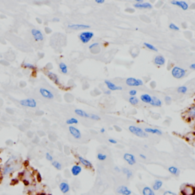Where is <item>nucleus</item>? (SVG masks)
<instances>
[{"label":"nucleus","mask_w":195,"mask_h":195,"mask_svg":"<svg viewBox=\"0 0 195 195\" xmlns=\"http://www.w3.org/2000/svg\"><path fill=\"white\" fill-rule=\"evenodd\" d=\"M59 67H60V70L62 73H63V74L67 73V72H68V68H67V66L66 65V63L61 62V63L59 64Z\"/></svg>","instance_id":"nucleus-30"},{"label":"nucleus","mask_w":195,"mask_h":195,"mask_svg":"<svg viewBox=\"0 0 195 195\" xmlns=\"http://www.w3.org/2000/svg\"><path fill=\"white\" fill-rule=\"evenodd\" d=\"M123 158H124V160L127 162V164L130 165V166H134V165H135L136 163H137V159H136V157L134 156V155L131 153H128V152H127V153H125L124 155Z\"/></svg>","instance_id":"nucleus-8"},{"label":"nucleus","mask_w":195,"mask_h":195,"mask_svg":"<svg viewBox=\"0 0 195 195\" xmlns=\"http://www.w3.org/2000/svg\"><path fill=\"white\" fill-rule=\"evenodd\" d=\"M59 189L61 191L62 194H67V193L70 192V184H69L68 182H66V181H62V182H60V184H59Z\"/></svg>","instance_id":"nucleus-12"},{"label":"nucleus","mask_w":195,"mask_h":195,"mask_svg":"<svg viewBox=\"0 0 195 195\" xmlns=\"http://www.w3.org/2000/svg\"><path fill=\"white\" fill-rule=\"evenodd\" d=\"M105 85H107L108 90H110L111 92V91H117V90H122L123 89V88L121 86L117 85L116 84L113 83L112 82L109 81V80H105Z\"/></svg>","instance_id":"nucleus-16"},{"label":"nucleus","mask_w":195,"mask_h":195,"mask_svg":"<svg viewBox=\"0 0 195 195\" xmlns=\"http://www.w3.org/2000/svg\"><path fill=\"white\" fill-rule=\"evenodd\" d=\"M154 63L156 65L159 66H163L166 63V59L165 57L162 56V55H157L156 57L154 58Z\"/></svg>","instance_id":"nucleus-19"},{"label":"nucleus","mask_w":195,"mask_h":195,"mask_svg":"<svg viewBox=\"0 0 195 195\" xmlns=\"http://www.w3.org/2000/svg\"><path fill=\"white\" fill-rule=\"evenodd\" d=\"M165 102H166V103L167 104V105H170V104L171 103V97H169V96L165 97Z\"/></svg>","instance_id":"nucleus-43"},{"label":"nucleus","mask_w":195,"mask_h":195,"mask_svg":"<svg viewBox=\"0 0 195 195\" xmlns=\"http://www.w3.org/2000/svg\"><path fill=\"white\" fill-rule=\"evenodd\" d=\"M177 92L180 94H186V92H188V88L185 85H181V86L178 88Z\"/></svg>","instance_id":"nucleus-34"},{"label":"nucleus","mask_w":195,"mask_h":195,"mask_svg":"<svg viewBox=\"0 0 195 195\" xmlns=\"http://www.w3.org/2000/svg\"><path fill=\"white\" fill-rule=\"evenodd\" d=\"M143 0H137V3H143Z\"/></svg>","instance_id":"nucleus-53"},{"label":"nucleus","mask_w":195,"mask_h":195,"mask_svg":"<svg viewBox=\"0 0 195 195\" xmlns=\"http://www.w3.org/2000/svg\"><path fill=\"white\" fill-rule=\"evenodd\" d=\"M78 123H79V120H77L76 118H74V117H72V118L68 119V120H66V124L70 126L73 125V124H77Z\"/></svg>","instance_id":"nucleus-35"},{"label":"nucleus","mask_w":195,"mask_h":195,"mask_svg":"<svg viewBox=\"0 0 195 195\" xmlns=\"http://www.w3.org/2000/svg\"><path fill=\"white\" fill-rule=\"evenodd\" d=\"M96 47H99V43H94L92 44H91L89 46V49L90 50H92V49H95Z\"/></svg>","instance_id":"nucleus-45"},{"label":"nucleus","mask_w":195,"mask_h":195,"mask_svg":"<svg viewBox=\"0 0 195 195\" xmlns=\"http://www.w3.org/2000/svg\"><path fill=\"white\" fill-rule=\"evenodd\" d=\"M94 33L92 31H82L79 35V38L82 43H88L93 38Z\"/></svg>","instance_id":"nucleus-3"},{"label":"nucleus","mask_w":195,"mask_h":195,"mask_svg":"<svg viewBox=\"0 0 195 195\" xmlns=\"http://www.w3.org/2000/svg\"><path fill=\"white\" fill-rule=\"evenodd\" d=\"M40 93L43 98L47 99H53L54 98V95L53 94V92L51 91L48 90V88H41L39 90Z\"/></svg>","instance_id":"nucleus-13"},{"label":"nucleus","mask_w":195,"mask_h":195,"mask_svg":"<svg viewBox=\"0 0 195 195\" xmlns=\"http://www.w3.org/2000/svg\"><path fill=\"white\" fill-rule=\"evenodd\" d=\"M188 115H189V117L195 118V105L192 106V107L188 110Z\"/></svg>","instance_id":"nucleus-36"},{"label":"nucleus","mask_w":195,"mask_h":195,"mask_svg":"<svg viewBox=\"0 0 195 195\" xmlns=\"http://www.w3.org/2000/svg\"><path fill=\"white\" fill-rule=\"evenodd\" d=\"M162 185H163V182L162 180L156 179V180H155L153 184H152V188L154 191H159V190L162 188Z\"/></svg>","instance_id":"nucleus-20"},{"label":"nucleus","mask_w":195,"mask_h":195,"mask_svg":"<svg viewBox=\"0 0 195 195\" xmlns=\"http://www.w3.org/2000/svg\"><path fill=\"white\" fill-rule=\"evenodd\" d=\"M171 4L174 5V6H179V7L181 8L182 10H184V11H186V10H188V8H189V5H188V3L185 1L172 0V1H171Z\"/></svg>","instance_id":"nucleus-9"},{"label":"nucleus","mask_w":195,"mask_h":195,"mask_svg":"<svg viewBox=\"0 0 195 195\" xmlns=\"http://www.w3.org/2000/svg\"><path fill=\"white\" fill-rule=\"evenodd\" d=\"M169 28H170L171 30H172V31H179V27H178L176 25H175L174 23H171V24L169 25Z\"/></svg>","instance_id":"nucleus-39"},{"label":"nucleus","mask_w":195,"mask_h":195,"mask_svg":"<svg viewBox=\"0 0 195 195\" xmlns=\"http://www.w3.org/2000/svg\"><path fill=\"white\" fill-rule=\"evenodd\" d=\"M31 34H32L34 39L36 41L41 42L43 40V34H42L41 31H39V30L34 29H34H32L31 31Z\"/></svg>","instance_id":"nucleus-11"},{"label":"nucleus","mask_w":195,"mask_h":195,"mask_svg":"<svg viewBox=\"0 0 195 195\" xmlns=\"http://www.w3.org/2000/svg\"><path fill=\"white\" fill-rule=\"evenodd\" d=\"M181 195H195V188L193 185L185 184L181 188Z\"/></svg>","instance_id":"nucleus-5"},{"label":"nucleus","mask_w":195,"mask_h":195,"mask_svg":"<svg viewBox=\"0 0 195 195\" xmlns=\"http://www.w3.org/2000/svg\"><path fill=\"white\" fill-rule=\"evenodd\" d=\"M105 0H95V2L98 4H103V3H105Z\"/></svg>","instance_id":"nucleus-47"},{"label":"nucleus","mask_w":195,"mask_h":195,"mask_svg":"<svg viewBox=\"0 0 195 195\" xmlns=\"http://www.w3.org/2000/svg\"><path fill=\"white\" fill-rule=\"evenodd\" d=\"M21 105L28 107H36L37 102L34 98H25L20 101Z\"/></svg>","instance_id":"nucleus-6"},{"label":"nucleus","mask_w":195,"mask_h":195,"mask_svg":"<svg viewBox=\"0 0 195 195\" xmlns=\"http://www.w3.org/2000/svg\"><path fill=\"white\" fill-rule=\"evenodd\" d=\"M52 166H53V167L57 169V170H59V171L61 170L62 168H63L61 163H60V162H58V161H53V162H52Z\"/></svg>","instance_id":"nucleus-31"},{"label":"nucleus","mask_w":195,"mask_h":195,"mask_svg":"<svg viewBox=\"0 0 195 195\" xmlns=\"http://www.w3.org/2000/svg\"><path fill=\"white\" fill-rule=\"evenodd\" d=\"M90 118L94 120H100V119H101L98 115H97V114H90Z\"/></svg>","instance_id":"nucleus-40"},{"label":"nucleus","mask_w":195,"mask_h":195,"mask_svg":"<svg viewBox=\"0 0 195 195\" xmlns=\"http://www.w3.org/2000/svg\"><path fill=\"white\" fill-rule=\"evenodd\" d=\"M23 66H24L25 68L31 69V70H35V69H36V67H35V66H34V65H32V64H31V63H23Z\"/></svg>","instance_id":"nucleus-38"},{"label":"nucleus","mask_w":195,"mask_h":195,"mask_svg":"<svg viewBox=\"0 0 195 195\" xmlns=\"http://www.w3.org/2000/svg\"><path fill=\"white\" fill-rule=\"evenodd\" d=\"M69 131H70V134H71L75 139H81L82 137L81 132H80V130H79L78 128L73 127V126H70V127H69Z\"/></svg>","instance_id":"nucleus-10"},{"label":"nucleus","mask_w":195,"mask_h":195,"mask_svg":"<svg viewBox=\"0 0 195 195\" xmlns=\"http://www.w3.org/2000/svg\"><path fill=\"white\" fill-rule=\"evenodd\" d=\"M140 100L143 102H145V103L150 104L152 102V96L149 94H143L140 96Z\"/></svg>","instance_id":"nucleus-27"},{"label":"nucleus","mask_w":195,"mask_h":195,"mask_svg":"<svg viewBox=\"0 0 195 195\" xmlns=\"http://www.w3.org/2000/svg\"><path fill=\"white\" fill-rule=\"evenodd\" d=\"M100 132L102 133V134H104V133L105 132V128H101Z\"/></svg>","instance_id":"nucleus-52"},{"label":"nucleus","mask_w":195,"mask_h":195,"mask_svg":"<svg viewBox=\"0 0 195 195\" xmlns=\"http://www.w3.org/2000/svg\"><path fill=\"white\" fill-rule=\"evenodd\" d=\"M68 28L74 30V31H79V30H85L90 28V26L88 25L82 24H71L68 25Z\"/></svg>","instance_id":"nucleus-14"},{"label":"nucleus","mask_w":195,"mask_h":195,"mask_svg":"<svg viewBox=\"0 0 195 195\" xmlns=\"http://www.w3.org/2000/svg\"><path fill=\"white\" fill-rule=\"evenodd\" d=\"M139 157H140L141 159H146V156L143 154H139Z\"/></svg>","instance_id":"nucleus-50"},{"label":"nucleus","mask_w":195,"mask_h":195,"mask_svg":"<svg viewBox=\"0 0 195 195\" xmlns=\"http://www.w3.org/2000/svg\"><path fill=\"white\" fill-rule=\"evenodd\" d=\"M108 142L111 143H112V144H117V141L114 139H109Z\"/></svg>","instance_id":"nucleus-46"},{"label":"nucleus","mask_w":195,"mask_h":195,"mask_svg":"<svg viewBox=\"0 0 195 195\" xmlns=\"http://www.w3.org/2000/svg\"><path fill=\"white\" fill-rule=\"evenodd\" d=\"M143 45H144V47H145L146 48L149 49V50H152V51H155V52H158V49L156 48V47H154L152 44H151V43H143Z\"/></svg>","instance_id":"nucleus-32"},{"label":"nucleus","mask_w":195,"mask_h":195,"mask_svg":"<svg viewBox=\"0 0 195 195\" xmlns=\"http://www.w3.org/2000/svg\"><path fill=\"white\" fill-rule=\"evenodd\" d=\"M105 94H106V95H111V92L110 90L105 91Z\"/></svg>","instance_id":"nucleus-51"},{"label":"nucleus","mask_w":195,"mask_h":195,"mask_svg":"<svg viewBox=\"0 0 195 195\" xmlns=\"http://www.w3.org/2000/svg\"><path fill=\"white\" fill-rule=\"evenodd\" d=\"M168 171H169L170 174L173 175L175 176H179L180 175V169L179 168L175 167V166H170V167H169V169H168Z\"/></svg>","instance_id":"nucleus-26"},{"label":"nucleus","mask_w":195,"mask_h":195,"mask_svg":"<svg viewBox=\"0 0 195 195\" xmlns=\"http://www.w3.org/2000/svg\"><path fill=\"white\" fill-rule=\"evenodd\" d=\"M75 113L78 116H79V117H85V118H90V114L86 113V112L84 111L83 110H81V109H75Z\"/></svg>","instance_id":"nucleus-25"},{"label":"nucleus","mask_w":195,"mask_h":195,"mask_svg":"<svg viewBox=\"0 0 195 195\" xmlns=\"http://www.w3.org/2000/svg\"><path fill=\"white\" fill-rule=\"evenodd\" d=\"M134 8H139V9H151L152 8V6L151 3L147 2H143V3H134Z\"/></svg>","instance_id":"nucleus-15"},{"label":"nucleus","mask_w":195,"mask_h":195,"mask_svg":"<svg viewBox=\"0 0 195 195\" xmlns=\"http://www.w3.org/2000/svg\"><path fill=\"white\" fill-rule=\"evenodd\" d=\"M121 171L123 174L127 177V179H130L133 177V171L130 169H127V168H123L121 169Z\"/></svg>","instance_id":"nucleus-29"},{"label":"nucleus","mask_w":195,"mask_h":195,"mask_svg":"<svg viewBox=\"0 0 195 195\" xmlns=\"http://www.w3.org/2000/svg\"><path fill=\"white\" fill-rule=\"evenodd\" d=\"M97 159H98L99 161H105L107 159V155L99 152V153H98L97 155Z\"/></svg>","instance_id":"nucleus-37"},{"label":"nucleus","mask_w":195,"mask_h":195,"mask_svg":"<svg viewBox=\"0 0 195 195\" xmlns=\"http://www.w3.org/2000/svg\"><path fill=\"white\" fill-rule=\"evenodd\" d=\"M144 131L147 134H156V135H162V132L159 129L156 128H150V127H146V128L144 129Z\"/></svg>","instance_id":"nucleus-21"},{"label":"nucleus","mask_w":195,"mask_h":195,"mask_svg":"<svg viewBox=\"0 0 195 195\" xmlns=\"http://www.w3.org/2000/svg\"><path fill=\"white\" fill-rule=\"evenodd\" d=\"M128 129L130 132L132 133L133 134L139 137H141V138H146V137H148V134L140 127H136V126H130Z\"/></svg>","instance_id":"nucleus-2"},{"label":"nucleus","mask_w":195,"mask_h":195,"mask_svg":"<svg viewBox=\"0 0 195 195\" xmlns=\"http://www.w3.org/2000/svg\"><path fill=\"white\" fill-rule=\"evenodd\" d=\"M126 84L130 87H138L143 85V82L139 79H136L134 77H129L126 79Z\"/></svg>","instance_id":"nucleus-4"},{"label":"nucleus","mask_w":195,"mask_h":195,"mask_svg":"<svg viewBox=\"0 0 195 195\" xmlns=\"http://www.w3.org/2000/svg\"><path fill=\"white\" fill-rule=\"evenodd\" d=\"M78 160H79V162L80 164L82 165L83 166H85V167L88 168V169H91V168L93 167V165H92V163L89 160H88V159H85L84 157H82V156H79Z\"/></svg>","instance_id":"nucleus-17"},{"label":"nucleus","mask_w":195,"mask_h":195,"mask_svg":"<svg viewBox=\"0 0 195 195\" xmlns=\"http://www.w3.org/2000/svg\"><path fill=\"white\" fill-rule=\"evenodd\" d=\"M48 76L49 77V79H51L52 81L54 82L55 84L60 83V79H59L58 76H57V75L55 73L49 71L48 73Z\"/></svg>","instance_id":"nucleus-24"},{"label":"nucleus","mask_w":195,"mask_h":195,"mask_svg":"<svg viewBox=\"0 0 195 195\" xmlns=\"http://www.w3.org/2000/svg\"><path fill=\"white\" fill-rule=\"evenodd\" d=\"M45 156H46V159L48 161H49V162H53V157L51 156L49 152H47L46 155H45Z\"/></svg>","instance_id":"nucleus-41"},{"label":"nucleus","mask_w":195,"mask_h":195,"mask_svg":"<svg viewBox=\"0 0 195 195\" xmlns=\"http://www.w3.org/2000/svg\"><path fill=\"white\" fill-rule=\"evenodd\" d=\"M82 168L79 165H74L71 168V174L73 176H78L82 172Z\"/></svg>","instance_id":"nucleus-18"},{"label":"nucleus","mask_w":195,"mask_h":195,"mask_svg":"<svg viewBox=\"0 0 195 195\" xmlns=\"http://www.w3.org/2000/svg\"><path fill=\"white\" fill-rule=\"evenodd\" d=\"M116 192L117 194L120 195H131L132 194V191L128 187L125 185H120L116 189Z\"/></svg>","instance_id":"nucleus-7"},{"label":"nucleus","mask_w":195,"mask_h":195,"mask_svg":"<svg viewBox=\"0 0 195 195\" xmlns=\"http://www.w3.org/2000/svg\"><path fill=\"white\" fill-rule=\"evenodd\" d=\"M171 75L174 78L177 79H180L185 76L186 71L183 68L179 66H174L171 70Z\"/></svg>","instance_id":"nucleus-1"},{"label":"nucleus","mask_w":195,"mask_h":195,"mask_svg":"<svg viewBox=\"0 0 195 195\" xmlns=\"http://www.w3.org/2000/svg\"><path fill=\"white\" fill-rule=\"evenodd\" d=\"M151 105L155 106V107H161L162 105V101L160 100L159 98H158L157 97H152V102L150 103Z\"/></svg>","instance_id":"nucleus-28"},{"label":"nucleus","mask_w":195,"mask_h":195,"mask_svg":"<svg viewBox=\"0 0 195 195\" xmlns=\"http://www.w3.org/2000/svg\"><path fill=\"white\" fill-rule=\"evenodd\" d=\"M127 11H132V12H134V9H130V8H127Z\"/></svg>","instance_id":"nucleus-54"},{"label":"nucleus","mask_w":195,"mask_h":195,"mask_svg":"<svg viewBox=\"0 0 195 195\" xmlns=\"http://www.w3.org/2000/svg\"><path fill=\"white\" fill-rule=\"evenodd\" d=\"M142 194L143 195H156V192L152 190V188L146 186V187L143 188Z\"/></svg>","instance_id":"nucleus-22"},{"label":"nucleus","mask_w":195,"mask_h":195,"mask_svg":"<svg viewBox=\"0 0 195 195\" xmlns=\"http://www.w3.org/2000/svg\"><path fill=\"white\" fill-rule=\"evenodd\" d=\"M129 102L133 105H137L139 104V99L137 97H130L129 98Z\"/></svg>","instance_id":"nucleus-33"},{"label":"nucleus","mask_w":195,"mask_h":195,"mask_svg":"<svg viewBox=\"0 0 195 195\" xmlns=\"http://www.w3.org/2000/svg\"><path fill=\"white\" fill-rule=\"evenodd\" d=\"M137 94V91L136 89H131L129 91V95H130V97H134L136 96Z\"/></svg>","instance_id":"nucleus-42"},{"label":"nucleus","mask_w":195,"mask_h":195,"mask_svg":"<svg viewBox=\"0 0 195 195\" xmlns=\"http://www.w3.org/2000/svg\"><path fill=\"white\" fill-rule=\"evenodd\" d=\"M190 69H191V70H195V63L190 65Z\"/></svg>","instance_id":"nucleus-49"},{"label":"nucleus","mask_w":195,"mask_h":195,"mask_svg":"<svg viewBox=\"0 0 195 195\" xmlns=\"http://www.w3.org/2000/svg\"><path fill=\"white\" fill-rule=\"evenodd\" d=\"M13 170H14L13 166H11V165H9L7 163V164H6V166L4 167V169H3L2 175H8L10 173L12 172Z\"/></svg>","instance_id":"nucleus-23"},{"label":"nucleus","mask_w":195,"mask_h":195,"mask_svg":"<svg viewBox=\"0 0 195 195\" xmlns=\"http://www.w3.org/2000/svg\"><path fill=\"white\" fill-rule=\"evenodd\" d=\"M163 195H178L175 193H174L171 191H166L164 193H163Z\"/></svg>","instance_id":"nucleus-44"},{"label":"nucleus","mask_w":195,"mask_h":195,"mask_svg":"<svg viewBox=\"0 0 195 195\" xmlns=\"http://www.w3.org/2000/svg\"><path fill=\"white\" fill-rule=\"evenodd\" d=\"M114 171H117V172H120V171H121V169L119 167H117V166H116V167H114Z\"/></svg>","instance_id":"nucleus-48"}]
</instances>
